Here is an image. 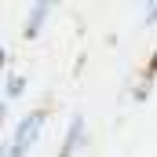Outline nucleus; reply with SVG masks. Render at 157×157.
Listing matches in <instances>:
<instances>
[{"label": "nucleus", "mask_w": 157, "mask_h": 157, "mask_svg": "<svg viewBox=\"0 0 157 157\" xmlns=\"http://www.w3.org/2000/svg\"><path fill=\"white\" fill-rule=\"evenodd\" d=\"M44 124H48V110H29L15 124L11 139L4 143V157H29L33 146L40 143V135H44Z\"/></svg>", "instance_id": "f257e3e1"}, {"label": "nucleus", "mask_w": 157, "mask_h": 157, "mask_svg": "<svg viewBox=\"0 0 157 157\" xmlns=\"http://www.w3.org/2000/svg\"><path fill=\"white\" fill-rule=\"evenodd\" d=\"M48 18H51V4H44V0L29 4V7H26V26H22V37H26V40H37L40 33H44V26H48Z\"/></svg>", "instance_id": "f03ea898"}, {"label": "nucleus", "mask_w": 157, "mask_h": 157, "mask_svg": "<svg viewBox=\"0 0 157 157\" xmlns=\"http://www.w3.org/2000/svg\"><path fill=\"white\" fill-rule=\"evenodd\" d=\"M84 135H88V121L80 117H70V128H66V135H62V150H59V157H73L84 146Z\"/></svg>", "instance_id": "7ed1b4c3"}, {"label": "nucleus", "mask_w": 157, "mask_h": 157, "mask_svg": "<svg viewBox=\"0 0 157 157\" xmlns=\"http://www.w3.org/2000/svg\"><path fill=\"white\" fill-rule=\"evenodd\" d=\"M26 95V73H4V113H7V106L11 102H18Z\"/></svg>", "instance_id": "20e7f679"}, {"label": "nucleus", "mask_w": 157, "mask_h": 157, "mask_svg": "<svg viewBox=\"0 0 157 157\" xmlns=\"http://www.w3.org/2000/svg\"><path fill=\"white\" fill-rule=\"evenodd\" d=\"M143 22L146 26H157V4H146L143 7Z\"/></svg>", "instance_id": "39448f33"}]
</instances>
